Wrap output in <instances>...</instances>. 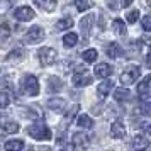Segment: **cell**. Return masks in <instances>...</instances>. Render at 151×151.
<instances>
[{
  "label": "cell",
  "instance_id": "6da1fadb",
  "mask_svg": "<svg viewBox=\"0 0 151 151\" xmlns=\"http://www.w3.org/2000/svg\"><path fill=\"white\" fill-rule=\"evenodd\" d=\"M21 87L22 92L29 97H36L39 93V83H37V78L34 75H24L21 80Z\"/></svg>",
  "mask_w": 151,
  "mask_h": 151
},
{
  "label": "cell",
  "instance_id": "7a4b0ae2",
  "mask_svg": "<svg viewBox=\"0 0 151 151\" xmlns=\"http://www.w3.org/2000/svg\"><path fill=\"white\" fill-rule=\"evenodd\" d=\"M27 134L31 137H34V139H39V141H42V139H51V131H49V127L44 122H36L32 126H29Z\"/></svg>",
  "mask_w": 151,
  "mask_h": 151
},
{
  "label": "cell",
  "instance_id": "3957f363",
  "mask_svg": "<svg viewBox=\"0 0 151 151\" xmlns=\"http://www.w3.org/2000/svg\"><path fill=\"white\" fill-rule=\"evenodd\" d=\"M42 39H44V31H42L39 26H32V27L26 32V36H24V42H26V44H37V42H41Z\"/></svg>",
  "mask_w": 151,
  "mask_h": 151
},
{
  "label": "cell",
  "instance_id": "277c9868",
  "mask_svg": "<svg viewBox=\"0 0 151 151\" xmlns=\"http://www.w3.org/2000/svg\"><path fill=\"white\" fill-rule=\"evenodd\" d=\"M139 75H141V68L139 66H127L122 71V75H121V83L122 85H131V83H134L139 78Z\"/></svg>",
  "mask_w": 151,
  "mask_h": 151
},
{
  "label": "cell",
  "instance_id": "5b68a950",
  "mask_svg": "<svg viewBox=\"0 0 151 151\" xmlns=\"http://www.w3.org/2000/svg\"><path fill=\"white\" fill-rule=\"evenodd\" d=\"M37 56H39V61H41L42 66H51L56 63V51L53 48H41L37 51Z\"/></svg>",
  "mask_w": 151,
  "mask_h": 151
},
{
  "label": "cell",
  "instance_id": "8992f818",
  "mask_svg": "<svg viewBox=\"0 0 151 151\" xmlns=\"http://www.w3.org/2000/svg\"><path fill=\"white\" fill-rule=\"evenodd\" d=\"M34 10L31 7H27V5H24V7H19V9H15V12H14V17L17 19V21H21V22H29V21H32L34 19Z\"/></svg>",
  "mask_w": 151,
  "mask_h": 151
},
{
  "label": "cell",
  "instance_id": "52a82bcc",
  "mask_svg": "<svg viewBox=\"0 0 151 151\" xmlns=\"http://www.w3.org/2000/svg\"><path fill=\"white\" fill-rule=\"evenodd\" d=\"M88 146V136L85 132H75L71 137V148L73 150H83Z\"/></svg>",
  "mask_w": 151,
  "mask_h": 151
},
{
  "label": "cell",
  "instance_id": "ba28073f",
  "mask_svg": "<svg viewBox=\"0 0 151 151\" xmlns=\"http://www.w3.org/2000/svg\"><path fill=\"white\" fill-rule=\"evenodd\" d=\"M150 93H151V90H150V76L146 75L143 78V82L137 85V95L141 97L143 102H148V100H150Z\"/></svg>",
  "mask_w": 151,
  "mask_h": 151
},
{
  "label": "cell",
  "instance_id": "9c48e42d",
  "mask_svg": "<svg viewBox=\"0 0 151 151\" xmlns=\"http://www.w3.org/2000/svg\"><path fill=\"white\" fill-rule=\"evenodd\" d=\"M78 109H80V105H73L71 109L65 114V117H63V121H61V126H60V129L65 132V131L68 129V126L71 124V121H73V117L76 116V112H78Z\"/></svg>",
  "mask_w": 151,
  "mask_h": 151
},
{
  "label": "cell",
  "instance_id": "30bf717a",
  "mask_svg": "<svg viewBox=\"0 0 151 151\" xmlns=\"http://www.w3.org/2000/svg\"><path fill=\"white\" fill-rule=\"evenodd\" d=\"M93 21H95V17L92 14H88V15H85L82 19V22H80V29H82V34H83V37L87 39L90 36V31H92V24H93Z\"/></svg>",
  "mask_w": 151,
  "mask_h": 151
},
{
  "label": "cell",
  "instance_id": "8fae6325",
  "mask_svg": "<svg viewBox=\"0 0 151 151\" xmlns=\"http://www.w3.org/2000/svg\"><path fill=\"white\" fill-rule=\"evenodd\" d=\"M112 71H114V68L110 65H107V63H99L95 68H93V73L99 78H107V76L112 75Z\"/></svg>",
  "mask_w": 151,
  "mask_h": 151
},
{
  "label": "cell",
  "instance_id": "7c38bea8",
  "mask_svg": "<svg viewBox=\"0 0 151 151\" xmlns=\"http://www.w3.org/2000/svg\"><path fill=\"white\" fill-rule=\"evenodd\" d=\"M105 53H107L109 58H121L124 55V49L119 42H110V44L105 46Z\"/></svg>",
  "mask_w": 151,
  "mask_h": 151
},
{
  "label": "cell",
  "instance_id": "4fadbf2b",
  "mask_svg": "<svg viewBox=\"0 0 151 151\" xmlns=\"http://www.w3.org/2000/svg\"><path fill=\"white\" fill-rule=\"evenodd\" d=\"M92 83V76L87 75V71H83V73H75L73 75V85L75 87H87Z\"/></svg>",
  "mask_w": 151,
  "mask_h": 151
},
{
  "label": "cell",
  "instance_id": "5bb4252c",
  "mask_svg": "<svg viewBox=\"0 0 151 151\" xmlns=\"http://www.w3.org/2000/svg\"><path fill=\"white\" fill-rule=\"evenodd\" d=\"M110 134L112 137H116V139H122L126 136V127H124V124L121 121H116V122H112L110 126Z\"/></svg>",
  "mask_w": 151,
  "mask_h": 151
},
{
  "label": "cell",
  "instance_id": "9a60e30c",
  "mask_svg": "<svg viewBox=\"0 0 151 151\" xmlns=\"http://www.w3.org/2000/svg\"><path fill=\"white\" fill-rule=\"evenodd\" d=\"M131 146L134 148V150H146L148 146H150V139L143 134H136V136L132 137V143Z\"/></svg>",
  "mask_w": 151,
  "mask_h": 151
},
{
  "label": "cell",
  "instance_id": "2e32d148",
  "mask_svg": "<svg viewBox=\"0 0 151 151\" xmlns=\"http://www.w3.org/2000/svg\"><path fill=\"white\" fill-rule=\"evenodd\" d=\"M24 56H26V51L22 48H17V49H14V51H10L5 60H7L9 63H19V61L24 60Z\"/></svg>",
  "mask_w": 151,
  "mask_h": 151
},
{
  "label": "cell",
  "instance_id": "e0dca14e",
  "mask_svg": "<svg viewBox=\"0 0 151 151\" xmlns=\"http://www.w3.org/2000/svg\"><path fill=\"white\" fill-rule=\"evenodd\" d=\"M112 88H114V82H112V80H105V82L99 83V87H97V93H99L100 97H107Z\"/></svg>",
  "mask_w": 151,
  "mask_h": 151
},
{
  "label": "cell",
  "instance_id": "ac0fdd59",
  "mask_svg": "<svg viewBox=\"0 0 151 151\" xmlns=\"http://www.w3.org/2000/svg\"><path fill=\"white\" fill-rule=\"evenodd\" d=\"M34 4L37 7H41L42 10H46V12H53L56 9V0H34Z\"/></svg>",
  "mask_w": 151,
  "mask_h": 151
},
{
  "label": "cell",
  "instance_id": "d6986e66",
  "mask_svg": "<svg viewBox=\"0 0 151 151\" xmlns=\"http://www.w3.org/2000/svg\"><path fill=\"white\" fill-rule=\"evenodd\" d=\"M65 105H66V102L63 100V99H49L48 100V107L51 110H55V112H61L63 109H65Z\"/></svg>",
  "mask_w": 151,
  "mask_h": 151
},
{
  "label": "cell",
  "instance_id": "ffe728a7",
  "mask_svg": "<svg viewBox=\"0 0 151 151\" xmlns=\"http://www.w3.org/2000/svg\"><path fill=\"white\" fill-rule=\"evenodd\" d=\"M129 97H131V92L127 88H124V87H121V88H117L114 92V99L117 102H126V100H129Z\"/></svg>",
  "mask_w": 151,
  "mask_h": 151
},
{
  "label": "cell",
  "instance_id": "44dd1931",
  "mask_svg": "<svg viewBox=\"0 0 151 151\" xmlns=\"http://www.w3.org/2000/svg\"><path fill=\"white\" fill-rule=\"evenodd\" d=\"M49 90H51V92H61L63 90V82L61 80H60V78H58V76H49Z\"/></svg>",
  "mask_w": 151,
  "mask_h": 151
},
{
  "label": "cell",
  "instance_id": "7402d4cb",
  "mask_svg": "<svg viewBox=\"0 0 151 151\" xmlns=\"http://www.w3.org/2000/svg\"><path fill=\"white\" fill-rule=\"evenodd\" d=\"M71 27H73V19L71 17H65V19L56 22V31H65V29H71Z\"/></svg>",
  "mask_w": 151,
  "mask_h": 151
},
{
  "label": "cell",
  "instance_id": "603a6c76",
  "mask_svg": "<svg viewBox=\"0 0 151 151\" xmlns=\"http://www.w3.org/2000/svg\"><path fill=\"white\" fill-rule=\"evenodd\" d=\"M76 124L80 126V127H83V129H90L92 126H93V121L90 119L87 114H83V116L78 117V121H76Z\"/></svg>",
  "mask_w": 151,
  "mask_h": 151
},
{
  "label": "cell",
  "instance_id": "cb8c5ba5",
  "mask_svg": "<svg viewBox=\"0 0 151 151\" xmlns=\"http://www.w3.org/2000/svg\"><path fill=\"white\" fill-rule=\"evenodd\" d=\"M75 2V7L80 10V12H83V10H88V9L93 7V2L92 0H73Z\"/></svg>",
  "mask_w": 151,
  "mask_h": 151
},
{
  "label": "cell",
  "instance_id": "d4e9b609",
  "mask_svg": "<svg viewBox=\"0 0 151 151\" xmlns=\"http://www.w3.org/2000/svg\"><path fill=\"white\" fill-rule=\"evenodd\" d=\"M76 41H78V36H76L75 32H70V34H66L63 37V44H65L66 48H73L76 44Z\"/></svg>",
  "mask_w": 151,
  "mask_h": 151
},
{
  "label": "cell",
  "instance_id": "484cf974",
  "mask_svg": "<svg viewBox=\"0 0 151 151\" xmlns=\"http://www.w3.org/2000/svg\"><path fill=\"white\" fill-rule=\"evenodd\" d=\"M112 29H114V32L117 36H124L126 34V26H124V22L121 19H116V21L112 22Z\"/></svg>",
  "mask_w": 151,
  "mask_h": 151
},
{
  "label": "cell",
  "instance_id": "4316f807",
  "mask_svg": "<svg viewBox=\"0 0 151 151\" xmlns=\"http://www.w3.org/2000/svg\"><path fill=\"white\" fill-rule=\"evenodd\" d=\"M4 148L9 150V151H19V150L24 148V141H19V139H17V141H15V139H14V141H7Z\"/></svg>",
  "mask_w": 151,
  "mask_h": 151
},
{
  "label": "cell",
  "instance_id": "83f0119b",
  "mask_svg": "<svg viewBox=\"0 0 151 151\" xmlns=\"http://www.w3.org/2000/svg\"><path fill=\"white\" fill-rule=\"evenodd\" d=\"M10 37V26L9 24H0V44L5 42Z\"/></svg>",
  "mask_w": 151,
  "mask_h": 151
},
{
  "label": "cell",
  "instance_id": "f1b7e54d",
  "mask_svg": "<svg viewBox=\"0 0 151 151\" xmlns=\"http://www.w3.org/2000/svg\"><path fill=\"white\" fill-rule=\"evenodd\" d=\"M97 49H87V51H83L82 53V58L85 60L87 63H93L97 60Z\"/></svg>",
  "mask_w": 151,
  "mask_h": 151
},
{
  "label": "cell",
  "instance_id": "f546056e",
  "mask_svg": "<svg viewBox=\"0 0 151 151\" xmlns=\"http://www.w3.org/2000/svg\"><path fill=\"white\" fill-rule=\"evenodd\" d=\"M10 104V93L9 92H0V109H5Z\"/></svg>",
  "mask_w": 151,
  "mask_h": 151
},
{
  "label": "cell",
  "instance_id": "4dcf8cb0",
  "mask_svg": "<svg viewBox=\"0 0 151 151\" xmlns=\"http://www.w3.org/2000/svg\"><path fill=\"white\" fill-rule=\"evenodd\" d=\"M4 131H5V132H17V131H19V124H15V122L4 124Z\"/></svg>",
  "mask_w": 151,
  "mask_h": 151
},
{
  "label": "cell",
  "instance_id": "1f68e13d",
  "mask_svg": "<svg viewBox=\"0 0 151 151\" xmlns=\"http://www.w3.org/2000/svg\"><path fill=\"white\" fill-rule=\"evenodd\" d=\"M137 17H139V10L134 9V10H131L129 14H127V22H129V24H134V22L137 21Z\"/></svg>",
  "mask_w": 151,
  "mask_h": 151
},
{
  "label": "cell",
  "instance_id": "d6a6232c",
  "mask_svg": "<svg viewBox=\"0 0 151 151\" xmlns=\"http://www.w3.org/2000/svg\"><path fill=\"white\" fill-rule=\"evenodd\" d=\"M143 29L146 31V32L151 31V15H144L143 17Z\"/></svg>",
  "mask_w": 151,
  "mask_h": 151
},
{
  "label": "cell",
  "instance_id": "836d02e7",
  "mask_svg": "<svg viewBox=\"0 0 151 151\" xmlns=\"http://www.w3.org/2000/svg\"><path fill=\"white\" fill-rule=\"evenodd\" d=\"M107 5H109V9H112V10H119V9H121V4H119L117 0H107Z\"/></svg>",
  "mask_w": 151,
  "mask_h": 151
},
{
  "label": "cell",
  "instance_id": "e575fe53",
  "mask_svg": "<svg viewBox=\"0 0 151 151\" xmlns=\"http://www.w3.org/2000/svg\"><path fill=\"white\" fill-rule=\"evenodd\" d=\"M83 71H87L85 66H76V68H75V73H83Z\"/></svg>",
  "mask_w": 151,
  "mask_h": 151
},
{
  "label": "cell",
  "instance_id": "d590c367",
  "mask_svg": "<svg viewBox=\"0 0 151 151\" xmlns=\"http://www.w3.org/2000/svg\"><path fill=\"white\" fill-rule=\"evenodd\" d=\"M131 4H132V0H122V4H121V5H124V7H129Z\"/></svg>",
  "mask_w": 151,
  "mask_h": 151
}]
</instances>
